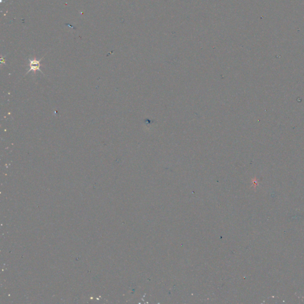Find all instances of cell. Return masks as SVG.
<instances>
[{"instance_id": "cell-1", "label": "cell", "mask_w": 304, "mask_h": 304, "mask_svg": "<svg viewBox=\"0 0 304 304\" xmlns=\"http://www.w3.org/2000/svg\"><path fill=\"white\" fill-rule=\"evenodd\" d=\"M43 58H42L41 59H39V60H38L36 59H29V67L30 69L27 72L26 74L29 73L30 71H33L34 73H36V72L37 71H39L41 73H43V72L40 70V61L42 60Z\"/></svg>"}]
</instances>
